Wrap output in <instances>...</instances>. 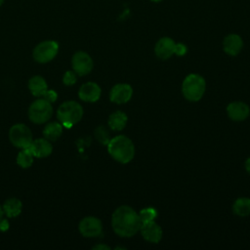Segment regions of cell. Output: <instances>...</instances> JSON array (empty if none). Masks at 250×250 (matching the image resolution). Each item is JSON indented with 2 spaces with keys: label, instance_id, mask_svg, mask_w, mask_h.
I'll return each instance as SVG.
<instances>
[{
  "label": "cell",
  "instance_id": "cell-1",
  "mask_svg": "<svg viewBox=\"0 0 250 250\" xmlns=\"http://www.w3.org/2000/svg\"><path fill=\"white\" fill-rule=\"evenodd\" d=\"M142 221L139 214L130 206L122 205L111 216L113 231L121 237H131L140 231Z\"/></svg>",
  "mask_w": 250,
  "mask_h": 250
},
{
  "label": "cell",
  "instance_id": "cell-2",
  "mask_svg": "<svg viewBox=\"0 0 250 250\" xmlns=\"http://www.w3.org/2000/svg\"><path fill=\"white\" fill-rule=\"evenodd\" d=\"M106 146L110 156L119 163L126 164L135 156V146L133 142L124 135L111 138Z\"/></svg>",
  "mask_w": 250,
  "mask_h": 250
},
{
  "label": "cell",
  "instance_id": "cell-3",
  "mask_svg": "<svg viewBox=\"0 0 250 250\" xmlns=\"http://www.w3.org/2000/svg\"><path fill=\"white\" fill-rule=\"evenodd\" d=\"M83 116V108L80 104L75 101H66L62 103L58 110L57 117L59 122L65 128H71L79 122Z\"/></svg>",
  "mask_w": 250,
  "mask_h": 250
},
{
  "label": "cell",
  "instance_id": "cell-4",
  "mask_svg": "<svg viewBox=\"0 0 250 250\" xmlns=\"http://www.w3.org/2000/svg\"><path fill=\"white\" fill-rule=\"evenodd\" d=\"M206 90L205 79L196 73L188 74L183 81V96L189 102H198Z\"/></svg>",
  "mask_w": 250,
  "mask_h": 250
},
{
  "label": "cell",
  "instance_id": "cell-5",
  "mask_svg": "<svg viewBox=\"0 0 250 250\" xmlns=\"http://www.w3.org/2000/svg\"><path fill=\"white\" fill-rule=\"evenodd\" d=\"M53 115L52 104L43 98L34 101L28 107L29 120L35 124L47 122Z\"/></svg>",
  "mask_w": 250,
  "mask_h": 250
},
{
  "label": "cell",
  "instance_id": "cell-6",
  "mask_svg": "<svg viewBox=\"0 0 250 250\" xmlns=\"http://www.w3.org/2000/svg\"><path fill=\"white\" fill-rule=\"evenodd\" d=\"M9 140L16 147L26 148L33 141L31 130L22 123L15 124L9 130Z\"/></svg>",
  "mask_w": 250,
  "mask_h": 250
},
{
  "label": "cell",
  "instance_id": "cell-7",
  "mask_svg": "<svg viewBox=\"0 0 250 250\" xmlns=\"http://www.w3.org/2000/svg\"><path fill=\"white\" fill-rule=\"evenodd\" d=\"M59 52V44L54 40H46L38 45L33 50V59L40 63L51 62Z\"/></svg>",
  "mask_w": 250,
  "mask_h": 250
},
{
  "label": "cell",
  "instance_id": "cell-8",
  "mask_svg": "<svg viewBox=\"0 0 250 250\" xmlns=\"http://www.w3.org/2000/svg\"><path fill=\"white\" fill-rule=\"evenodd\" d=\"M71 65L76 74L83 76L91 72L94 63L89 54L83 51H78L72 56Z\"/></svg>",
  "mask_w": 250,
  "mask_h": 250
},
{
  "label": "cell",
  "instance_id": "cell-9",
  "mask_svg": "<svg viewBox=\"0 0 250 250\" xmlns=\"http://www.w3.org/2000/svg\"><path fill=\"white\" fill-rule=\"evenodd\" d=\"M78 229L80 233L85 237H97L103 231V225L97 217L88 216L80 221Z\"/></svg>",
  "mask_w": 250,
  "mask_h": 250
},
{
  "label": "cell",
  "instance_id": "cell-10",
  "mask_svg": "<svg viewBox=\"0 0 250 250\" xmlns=\"http://www.w3.org/2000/svg\"><path fill=\"white\" fill-rule=\"evenodd\" d=\"M133 95L132 87L127 83H118L114 85L109 92V100L117 104H126Z\"/></svg>",
  "mask_w": 250,
  "mask_h": 250
},
{
  "label": "cell",
  "instance_id": "cell-11",
  "mask_svg": "<svg viewBox=\"0 0 250 250\" xmlns=\"http://www.w3.org/2000/svg\"><path fill=\"white\" fill-rule=\"evenodd\" d=\"M140 231L142 236L151 243H158L162 238V229L155 221L143 223Z\"/></svg>",
  "mask_w": 250,
  "mask_h": 250
},
{
  "label": "cell",
  "instance_id": "cell-12",
  "mask_svg": "<svg viewBox=\"0 0 250 250\" xmlns=\"http://www.w3.org/2000/svg\"><path fill=\"white\" fill-rule=\"evenodd\" d=\"M102 94L101 87L95 82H86L84 83L78 91L79 99L87 103L97 102Z\"/></svg>",
  "mask_w": 250,
  "mask_h": 250
},
{
  "label": "cell",
  "instance_id": "cell-13",
  "mask_svg": "<svg viewBox=\"0 0 250 250\" xmlns=\"http://www.w3.org/2000/svg\"><path fill=\"white\" fill-rule=\"evenodd\" d=\"M27 148L32 153V155L37 158L47 157L53 151V146L51 142L46 138H40L32 141Z\"/></svg>",
  "mask_w": 250,
  "mask_h": 250
},
{
  "label": "cell",
  "instance_id": "cell-14",
  "mask_svg": "<svg viewBox=\"0 0 250 250\" xmlns=\"http://www.w3.org/2000/svg\"><path fill=\"white\" fill-rule=\"evenodd\" d=\"M227 113L231 120L242 121L249 116L250 108L243 102H232L228 104Z\"/></svg>",
  "mask_w": 250,
  "mask_h": 250
},
{
  "label": "cell",
  "instance_id": "cell-15",
  "mask_svg": "<svg viewBox=\"0 0 250 250\" xmlns=\"http://www.w3.org/2000/svg\"><path fill=\"white\" fill-rule=\"evenodd\" d=\"M175 42L169 37L160 38L154 47L155 55L161 60H167L174 55L175 51Z\"/></svg>",
  "mask_w": 250,
  "mask_h": 250
},
{
  "label": "cell",
  "instance_id": "cell-16",
  "mask_svg": "<svg viewBox=\"0 0 250 250\" xmlns=\"http://www.w3.org/2000/svg\"><path fill=\"white\" fill-rule=\"evenodd\" d=\"M243 47V41L237 34H229L223 41V49L229 56H236Z\"/></svg>",
  "mask_w": 250,
  "mask_h": 250
},
{
  "label": "cell",
  "instance_id": "cell-17",
  "mask_svg": "<svg viewBox=\"0 0 250 250\" xmlns=\"http://www.w3.org/2000/svg\"><path fill=\"white\" fill-rule=\"evenodd\" d=\"M128 121V117L125 112L121 110H116L112 112L107 120L108 127L113 131H121L125 128Z\"/></svg>",
  "mask_w": 250,
  "mask_h": 250
},
{
  "label": "cell",
  "instance_id": "cell-18",
  "mask_svg": "<svg viewBox=\"0 0 250 250\" xmlns=\"http://www.w3.org/2000/svg\"><path fill=\"white\" fill-rule=\"evenodd\" d=\"M2 208H3L4 214L8 218H15L21 214L22 209V203L20 199L16 197H12L7 199L4 202Z\"/></svg>",
  "mask_w": 250,
  "mask_h": 250
},
{
  "label": "cell",
  "instance_id": "cell-19",
  "mask_svg": "<svg viewBox=\"0 0 250 250\" xmlns=\"http://www.w3.org/2000/svg\"><path fill=\"white\" fill-rule=\"evenodd\" d=\"M28 89L33 96L40 98L48 89L47 82L42 76L35 75L28 80Z\"/></svg>",
  "mask_w": 250,
  "mask_h": 250
},
{
  "label": "cell",
  "instance_id": "cell-20",
  "mask_svg": "<svg viewBox=\"0 0 250 250\" xmlns=\"http://www.w3.org/2000/svg\"><path fill=\"white\" fill-rule=\"evenodd\" d=\"M62 133V125L60 122L48 123L43 129V136L49 141H57Z\"/></svg>",
  "mask_w": 250,
  "mask_h": 250
},
{
  "label": "cell",
  "instance_id": "cell-21",
  "mask_svg": "<svg viewBox=\"0 0 250 250\" xmlns=\"http://www.w3.org/2000/svg\"><path fill=\"white\" fill-rule=\"evenodd\" d=\"M232 211L239 217H246L250 215V198L240 197L237 198L232 205Z\"/></svg>",
  "mask_w": 250,
  "mask_h": 250
},
{
  "label": "cell",
  "instance_id": "cell-22",
  "mask_svg": "<svg viewBox=\"0 0 250 250\" xmlns=\"http://www.w3.org/2000/svg\"><path fill=\"white\" fill-rule=\"evenodd\" d=\"M33 155L29 151V149L26 148H21V150L19 152L18 157H17V163L19 166L21 168H28L32 165L33 163Z\"/></svg>",
  "mask_w": 250,
  "mask_h": 250
},
{
  "label": "cell",
  "instance_id": "cell-23",
  "mask_svg": "<svg viewBox=\"0 0 250 250\" xmlns=\"http://www.w3.org/2000/svg\"><path fill=\"white\" fill-rule=\"evenodd\" d=\"M138 214H139V217H140V219L142 221V224L143 223H146V222L154 221L157 218V216H158V213H157L156 209L153 208V207L144 208Z\"/></svg>",
  "mask_w": 250,
  "mask_h": 250
},
{
  "label": "cell",
  "instance_id": "cell-24",
  "mask_svg": "<svg viewBox=\"0 0 250 250\" xmlns=\"http://www.w3.org/2000/svg\"><path fill=\"white\" fill-rule=\"evenodd\" d=\"M95 137L103 145H107L108 142L111 139L108 130L104 126H103V125H101V126L96 128V130H95Z\"/></svg>",
  "mask_w": 250,
  "mask_h": 250
},
{
  "label": "cell",
  "instance_id": "cell-25",
  "mask_svg": "<svg viewBox=\"0 0 250 250\" xmlns=\"http://www.w3.org/2000/svg\"><path fill=\"white\" fill-rule=\"evenodd\" d=\"M77 74L75 73L74 70H67L63 77H62V83L66 86H71L73 84L76 83V80H77Z\"/></svg>",
  "mask_w": 250,
  "mask_h": 250
},
{
  "label": "cell",
  "instance_id": "cell-26",
  "mask_svg": "<svg viewBox=\"0 0 250 250\" xmlns=\"http://www.w3.org/2000/svg\"><path fill=\"white\" fill-rule=\"evenodd\" d=\"M40 98H43L44 100H46V101H48L49 103H54V102H56L57 101V99H58V94H57V92L56 91H54V90H46L44 93H43V95L40 97Z\"/></svg>",
  "mask_w": 250,
  "mask_h": 250
},
{
  "label": "cell",
  "instance_id": "cell-27",
  "mask_svg": "<svg viewBox=\"0 0 250 250\" xmlns=\"http://www.w3.org/2000/svg\"><path fill=\"white\" fill-rule=\"evenodd\" d=\"M187 52H188V48L184 43H176L175 44V51H174L175 55L182 57V56H185L187 54Z\"/></svg>",
  "mask_w": 250,
  "mask_h": 250
},
{
  "label": "cell",
  "instance_id": "cell-28",
  "mask_svg": "<svg viewBox=\"0 0 250 250\" xmlns=\"http://www.w3.org/2000/svg\"><path fill=\"white\" fill-rule=\"evenodd\" d=\"M9 229V223L5 219L0 220V230H7Z\"/></svg>",
  "mask_w": 250,
  "mask_h": 250
},
{
  "label": "cell",
  "instance_id": "cell-29",
  "mask_svg": "<svg viewBox=\"0 0 250 250\" xmlns=\"http://www.w3.org/2000/svg\"><path fill=\"white\" fill-rule=\"evenodd\" d=\"M93 249H98V250H100V249H104V250H109L110 248L107 246V245H105V244H98V245H96V246H94L93 247Z\"/></svg>",
  "mask_w": 250,
  "mask_h": 250
},
{
  "label": "cell",
  "instance_id": "cell-30",
  "mask_svg": "<svg viewBox=\"0 0 250 250\" xmlns=\"http://www.w3.org/2000/svg\"><path fill=\"white\" fill-rule=\"evenodd\" d=\"M245 169L248 172V174H250V157H248L245 161Z\"/></svg>",
  "mask_w": 250,
  "mask_h": 250
},
{
  "label": "cell",
  "instance_id": "cell-31",
  "mask_svg": "<svg viewBox=\"0 0 250 250\" xmlns=\"http://www.w3.org/2000/svg\"><path fill=\"white\" fill-rule=\"evenodd\" d=\"M3 215H4V211H3L2 206L0 205V220H1V219H3Z\"/></svg>",
  "mask_w": 250,
  "mask_h": 250
},
{
  "label": "cell",
  "instance_id": "cell-32",
  "mask_svg": "<svg viewBox=\"0 0 250 250\" xmlns=\"http://www.w3.org/2000/svg\"><path fill=\"white\" fill-rule=\"evenodd\" d=\"M150 1H152V2H160L162 0H150Z\"/></svg>",
  "mask_w": 250,
  "mask_h": 250
},
{
  "label": "cell",
  "instance_id": "cell-33",
  "mask_svg": "<svg viewBox=\"0 0 250 250\" xmlns=\"http://www.w3.org/2000/svg\"><path fill=\"white\" fill-rule=\"evenodd\" d=\"M3 2H4V0H0V6L3 4Z\"/></svg>",
  "mask_w": 250,
  "mask_h": 250
}]
</instances>
